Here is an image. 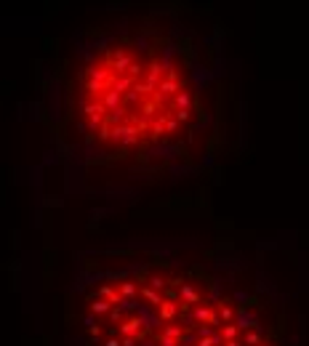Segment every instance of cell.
Segmentation results:
<instances>
[{"instance_id": "6da1fadb", "label": "cell", "mask_w": 309, "mask_h": 346, "mask_svg": "<svg viewBox=\"0 0 309 346\" xmlns=\"http://www.w3.org/2000/svg\"><path fill=\"white\" fill-rule=\"evenodd\" d=\"M43 35L22 117L64 202L93 216L216 181L242 142L229 32L195 0H91Z\"/></svg>"}, {"instance_id": "7a4b0ae2", "label": "cell", "mask_w": 309, "mask_h": 346, "mask_svg": "<svg viewBox=\"0 0 309 346\" xmlns=\"http://www.w3.org/2000/svg\"><path fill=\"white\" fill-rule=\"evenodd\" d=\"M67 346H306V314L242 232L128 237L72 256Z\"/></svg>"}]
</instances>
